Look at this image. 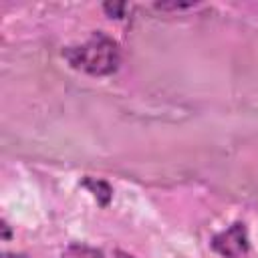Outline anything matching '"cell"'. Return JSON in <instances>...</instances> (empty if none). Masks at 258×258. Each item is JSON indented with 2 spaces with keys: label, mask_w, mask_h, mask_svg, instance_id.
Here are the masks:
<instances>
[{
  "label": "cell",
  "mask_w": 258,
  "mask_h": 258,
  "mask_svg": "<svg viewBox=\"0 0 258 258\" xmlns=\"http://www.w3.org/2000/svg\"><path fill=\"white\" fill-rule=\"evenodd\" d=\"M64 58L75 69H81L95 77H103L119 69L121 50L119 44L105 32H93V36L85 44L67 48Z\"/></svg>",
  "instance_id": "obj_1"
},
{
  "label": "cell",
  "mask_w": 258,
  "mask_h": 258,
  "mask_svg": "<svg viewBox=\"0 0 258 258\" xmlns=\"http://www.w3.org/2000/svg\"><path fill=\"white\" fill-rule=\"evenodd\" d=\"M212 248L224 258H242L248 252V236L244 224L236 222L228 230L212 238Z\"/></svg>",
  "instance_id": "obj_2"
},
{
  "label": "cell",
  "mask_w": 258,
  "mask_h": 258,
  "mask_svg": "<svg viewBox=\"0 0 258 258\" xmlns=\"http://www.w3.org/2000/svg\"><path fill=\"white\" fill-rule=\"evenodd\" d=\"M83 185H85V187H89V189L95 194V198H97L103 206H107V204H109L111 194H113V191H111V187H109V183L99 181V179H89V177H87V179L83 181Z\"/></svg>",
  "instance_id": "obj_3"
},
{
  "label": "cell",
  "mask_w": 258,
  "mask_h": 258,
  "mask_svg": "<svg viewBox=\"0 0 258 258\" xmlns=\"http://www.w3.org/2000/svg\"><path fill=\"white\" fill-rule=\"evenodd\" d=\"M60 258H103V254L97 248H89L83 244H73L69 246Z\"/></svg>",
  "instance_id": "obj_4"
},
{
  "label": "cell",
  "mask_w": 258,
  "mask_h": 258,
  "mask_svg": "<svg viewBox=\"0 0 258 258\" xmlns=\"http://www.w3.org/2000/svg\"><path fill=\"white\" fill-rule=\"evenodd\" d=\"M111 16H115V18H121L123 16V10H125V4H105L103 6Z\"/></svg>",
  "instance_id": "obj_5"
},
{
  "label": "cell",
  "mask_w": 258,
  "mask_h": 258,
  "mask_svg": "<svg viewBox=\"0 0 258 258\" xmlns=\"http://www.w3.org/2000/svg\"><path fill=\"white\" fill-rule=\"evenodd\" d=\"M115 258H133V256H131V254H127V252L117 250V252H115Z\"/></svg>",
  "instance_id": "obj_6"
},
{
  "label": "cell",
  "mask_w": 258,
  "mask_h": 258,
  "mask_svg": "<svg viewBox=\"0 0 258 258\" xmlns=\"http://www.w3.org/2000/svg\"><path fill=\"white\" fill-rule=\"evenodd\" d=\"M2 258H26V256H22V254H2Z\"/></svg>",
  "instance_id": "obj_7"
}]
</instances>
